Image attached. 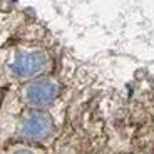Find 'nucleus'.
Returning <instances> with one entry per match:
<instances>
[{
	"label": "nucleus",
	"mask_w": 154,
	"mask_h": 154,
	"mask_svg": "<svg viewBox=\"0 0 154 154\" xmlns=\"http://www.w3.org/2000/svg\"><path fill=\"white\" fill-rule=\"evenodd\" d=\"M49 64V57L42 50H22L15 52L8 64V72L15 77H32L40 74Z\"/></svg>",
	"instance_id": "nucleus-1"
},
{
	"label": "nucleus",
	"mask_w": 154,
	"mask_h": 154,
	"mask_svg": "<svg viewBox=\"0 0 154 154\" xmlns=\"http://www.w3.org/2000/svg\"><path fill=\"white\" fill-rule=\"evenodd\" d=\"M57 96V84L47 77L35 79L25 87V99L30 106H47Z\"/></svg>",
	"instance_id": "nucleus-2"
},
{
	"label": "nucleus",
	"mask_w": 154,
	"mask_h": 154,
	"mask_svg": "<svg viewBox=\"0 0 154 154\" xmlns=\"http://www.w3.org/2000/svg\"><path fill=\"white\" fill-rule=\"evenodd\" d=\"M52 131V122L45 114L32 112L22 122V132L30 139H44Z\"/></svg>",
	"instance_id": "nucleus-3"
},
{
	"label": "nucleus",
	"mask_w": 154,
	"mask_h": 154,
	"mask_svg": "<svg viewBox=\"0 0 154 154\" xmlns=\"http://www.w3.org/2000/svg\"><path fill=\"white\" fill-rule=\"evenodd\" d=\"M14 154H32L30 151H17V152H14Z\"/></svg>",
	"instance_id": "nucleus-4"
}]
</instances>
